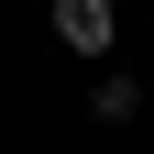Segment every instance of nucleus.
I'll use <instances>...</instances> for the list:
<instances>
[{
  "instance_id": "obj_1",
  "label": "nucleus",
  "mask_w": 154,
  "mask_h": 154,
  "mask_svg": "<svg viewBox=\"0 0 154 154\" xmlns=\"http://www.w3.org/2000/svg\"><path fill=\"white\" fill-rule=\"evenodd\" d=\"M110 33H121L110 0H55V44H66V55H110Z\"/></svg>"
},
{
  "instance_id": "obj_2",
  "label": "nucleus",
  "mask_w": 154,
  "mask_h": 154,
  "mask_svg": "<svg viewBox=\"0 0 154 154\" xmlns=\"http://www.w3.org/2000/svg\"><path fill=\"white\" fill-rule=\"evenodd\" d=\"M88 110H99V121H132V110H143V88H132V77H99V88H88Z\"/></svg>"
}]
</instances>
